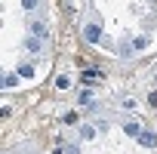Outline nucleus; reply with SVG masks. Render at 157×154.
Instances as JSON below:
<instances>
[{
    "label": "nucleus",
    "instance_id": "nucleus-3",
    "mask_svg": "<svg viewBox=\"0 0 157 154\" xmlns=\"http://www.w3.org/2000/svg\"><path fill=\"white\" fill-rule=\"evenodd\" d=\"M31 34L40 37V40H49V28H46L43 22H31Z\"/></svg>",
    "mask_w": 157,
    "mask_h": 154
},
{
    "label": "nucleus",
    "instance_id": "nucleus-13",
    "mask_svg": "<svg viewBox=\"0 0 157 154\" xmlns=\"http://www.w3.org/2000/svg\"><path fill=\"white\" fill-rule=\"evenodd\" d=\"M22 10H25V13H34V10H37V0H22Z\"/></svg>",
    "mask_w": 157,
    "mask_h": 154
},
{
    "label": "nucleus",
    "instance_id": "nucleus-16",
    "mask_svg": "<svg viewBox=\"0 0 157 154\" xmlns=\"http://www.w3.org/2000/svg\"><path fill=\"white\" fill-rule=\"evenodd\" d=\"M68 154H80V148H77V145H68Z\"/></svg>",
    "mask_w": 157,
    "mask_h": 154
},
{
    "label": "nucleus",
    "instance_id": "nucleus-6",
    "mask_svg": "<svg viewBox=\"0 0 157 154\" xmlns=\"http://www.w3.org/2000/svg\"><path fill=\"white\" fill-rule=\"evenodd\" d=\"M80 80H83V83H86V87H93V83H96V80H99V71H93V68H86V71H83V74H80Z\"/></svg>",
    "mask_w": 157,
    "mask_h": 154
},
{
    "label": "nucleus",
    "instance_id": "nucleus-14",
    "mask_svg": "<svg viewBox=\"0 0 157 154\" xmlns=\"http://www.w3.org/2000/svg\"><path fill=\"white\" fill-rule=\"evenodd\" d=\"M65 123H68V126H74V123H80V117H77V114H68V117H65Z\"/></svg>",
    "mask_w": 157,
    "mask_h": 154
},
{
    "label": "nucleus",
    "instance_id": "nucleus-4",
    "mask_svg": "<svg viewBox=\"0 0 157 154\" xmlns=\"http://www.w3.org/2000/svg\"><path fill=\"white\" fill-rule=\"evenodd\" d=\"M40 46H43V40H40V37H34V34H31V37H25V49H28V52H40Z\"/></svg>",
    "mask_w": 157,
    "mask_h": 154
},
{
    "label": "nucleus",
    "instance_id": "nucleus-1",
    "mask_svg": "<svg viewBox=\"0 0 157 154\" xmlns=\"http://www.w3.org/2000/svg\"><path fill=\"white\" fill-rule=\"evenodd\" d=\"M83 40L86 43H99L102 40V22H86L83 25Z\"/></svg>",
    "mask_w": 157,
    "mask_h": 154
},
{
    "label": "nucleus",
    "instance_id": "nucleus-11",
    "mask_svg": "<svg viewBox=\"0 0 157 154\" xmlns=\"http://www.w3.org/2000/svg\"><path fill=\"white\" fill-rule=\"evenodd\" d=\"M145 46H148V37H136V40H132V49H136V52H142Z\"/></svg>",
    "mask_w": 157,
    "mask_h": 154
},
{
    "label": "nucleus",
    "instance_id": "nucleus-12",
    "mask_svg": "<svg viewBox=\"0 0 157 154\" xmlns=\"http://www.w3.org/2000/svg\"><path fill=\"white\" fill-rule=\"evenodd\" d=\"M56 87H59V90H68V87H71V77H65V74L56 77Z\"/></svg>",
    "mask_w": 157,
    "mask_h": 154
},
{
    "label": "nucleus",
    "instance_id": "nucleus-5",
    "mask_svg": "<svg viewBox=\"0 0 157 154\" xmlns=\"http://www.w3.org/2000/svg\"><path fill=\"white\" fill-rule=\"evenodd\" d=\"M77 102H80L83 108H93V90H80L77 93Z\"/></svg>",
    "mask_w": 157,
    "mask_h": 154
},
{
    "label": "nucleus",
    "instance_id": "nucleus-8",
    "mask_svg": "<svg viewBox=\"0 0 157 154\" xmlns=\"http://www.w3.org/2000/svg\"><path fill=\"white\" fill-rule=\"evenodd\" d=\"M19 77H22V80H31V77H34V65H19V71H16Z\"/></svg>",
    "mask_w": 157,
    "mask_h": 154
},
{
    "label": "nucleus",
    "instance_id": "nucleus-9",
    "mask_svg": "<svg viewBox=\"0 0 157 154\" xmlns=\"http://www.w3.org/2000/svg\"><path fill=\"white\" fill-rule=\"evenodd\" d=\"M93 136H96V126H90V123H86V126H80V139H83V142H90Z\"/></svg>",
    "mask_w": 157,
    "mask_h": 154
},
{
    "label": "nucleus",
    "instance_id": "nucleus-15",
    "mask_svg": "<svg viewBox=\"0 0 157 154\" xmlns=\"http://www.w3.org/2000/svg\"><path fill=\"white\" fill-rule=\"evenodd\" d=\"M148 102H151V108H157V93H151V96H148Z\"/></svg>",
    "mask_w": 157,
    "mask_h": 154
},
{
    "label": "nucleus",
    "instance_id": "nucleus-10",
    "mask_svg": "<svg viewBox=\"0 0 157 154\" xmlns=\"http://www.w3.org/2000/svg\"><path fill=\"white\" fill-rule=\"evenodd\" d=\"M16 83H19V74H6V77H3V87H6V90H13Z\"/></svg>",
    "mask_w": 157,
    "mask_h": 154
},
{
    "label": "nucleus",
    "instance_id": "nucleus-2",
    "mask_svg": "<svg viewBox=\"0 0 157 154\" xmlns=\"http://www.w3.org/2000/svg\"><path fill=\"white\" fill-rule=\"evenodd\" d=\"M139 145H142V148H157V136H154L151 129H142V133H139Z\"/></svg>",
    "mask_w": 157,
    "mask_h": 154
},
{
    "label": "nucleus",
    "instance_id": "nucleus-7",
    "mask_svg": "<svg viewBox=\"0 0 157 154\" xmlns=\"http://www.w3.org/2000/svg\"><path fill=\"white\" fill-rule=\"evenodd\" d=\"M123 129H126L129 136H136V139H139V133H142V123H139V120H126V123H123Z\"/></svg>",
    "mask_w": 157,
    "mask_h": 154
}]
</instances>
